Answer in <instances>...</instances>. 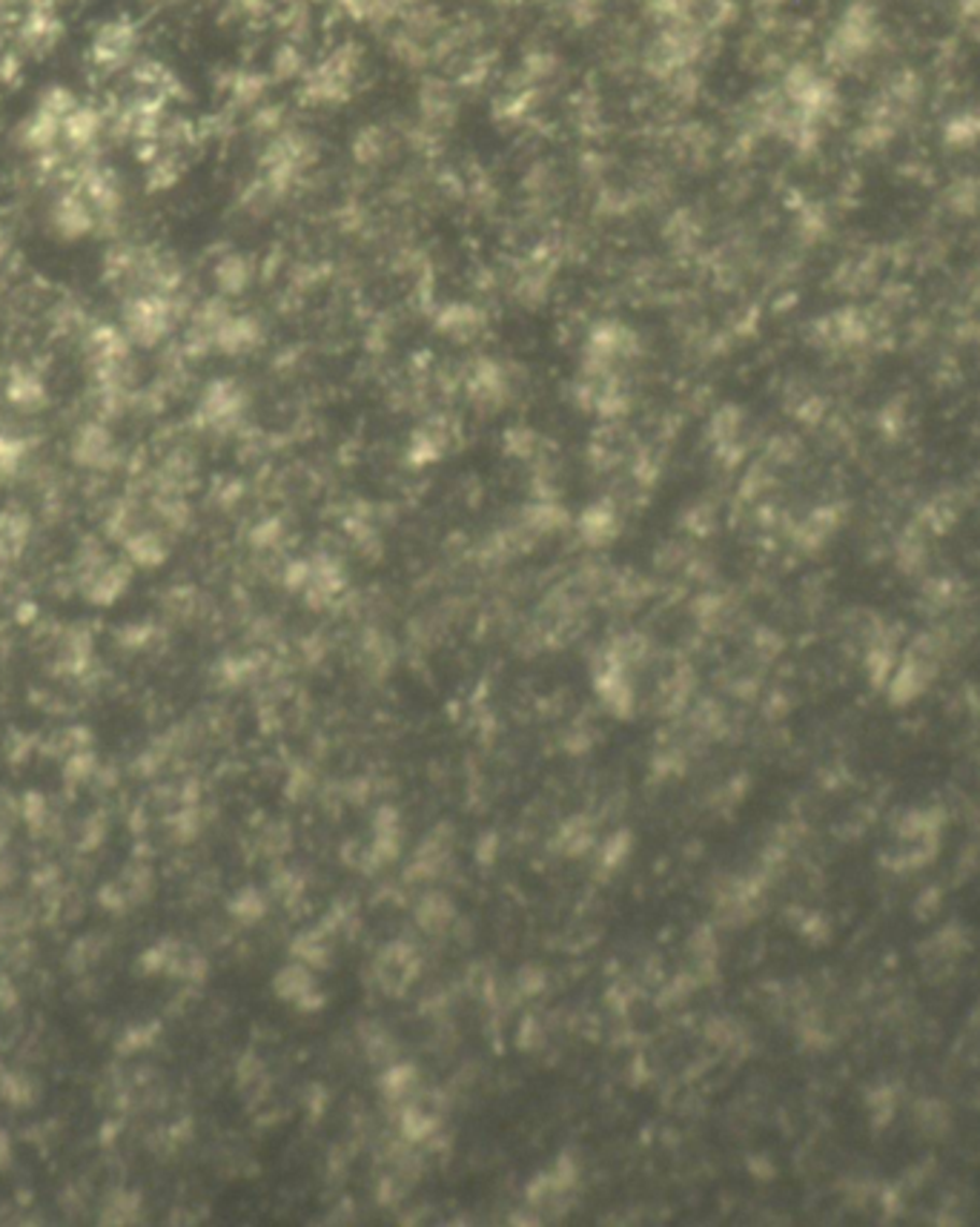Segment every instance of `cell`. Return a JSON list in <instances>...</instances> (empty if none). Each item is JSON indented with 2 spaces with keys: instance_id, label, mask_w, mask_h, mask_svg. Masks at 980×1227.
<instances>
[{
  "instance_id": "6da1fadb",
  "label": "cell",
  "mask_w": 980,
  "mask_h": 1227,
  "mask_svg": "<svg viewBox=\"0 0 980 1227\" xmlns=\"http://www.w3.org/2000/svg\"><path fill=\"white\" fill-rule=\"evenodd\" d=\"M138 50V26L129 17H110L103 20L89 43V60L101 72H118L132 67Z\"/></svg>"
},
{
  "instance_id": "7a4b0ae2",
  "label": "cell",
  "mask_w": 980,
  "mask_h": 1227,
  "mask_svg": "<svg viewBox=\"0 0 980 1227\" xmlns=\"http://www.w3.org/2000/svg\"><path fill=\"white\" fill-rule=\"evenodd\" d=\"M63 38V24L52 9H32L26 20L17 29V41H20V52L32 55V58H43L49 55Z\"/></svg>"
},
{
  "instance_id": "3957f363",
  "label": "cell",
  "mask_w": 980,
  "mask_h": 1227,
  "mask_svg": "<svg viewBox=\"0 0 980 1227\" xmlns=\"http://www.w3.org/2000/svg\"><path fill=\"white\" fill-rule=\"evenodd\" d=\"M52 227L58 230L60 239H84L86 232H93L95 227V210L86 198L75 196V193L60 196L52 207Z\"/></svg>"
},
{
  "instance_id": "277c9868",
  "label": "cell",
  "mask_w": 980,
  "mask_h": 1227,
  "mask_svg": "<svg viewBox=\"0 0 980 1227\" xmlns=\"http://www.w3.org/2000/svg\"><path fill=\"white\" fill-rule=\"evenodd\" d=\"M127 324L132 336L141 341L161 339L164 330L170 327V305L158 296H144L136 299L127 310Z\"/></svg>"
},
{
  "instance_id": "5b68a950",
  "label": "cell",
  "mask_w": 980,
  "mask_h": 1227,
  "mask_svg": "<svg viewBox=\"0 0 980 1227\" xmlns=\"http://www.w3.org/2000/svg\"><path fill=\"white\" fill-rule=\"evenodd\" d=\"M60 127H63V121L34 107V110L17 124V144L24 146V150H29V153H49L52 146H55V141H58Z\"/></svg>"
},
{
  "instance_id": "8992f818",
  "label": "cell",
  "mask_w": 980,
  "mask_h": 1227,
  "mask_svg": "<svg viewBox=\"0 0 980 1227\" xmlns=\"http://www.w3.org/2000/svg\"><path fill=\"white\" fill-rule=\"evenodd\" d=\"M103 132V112L98 107H84L77 103L75 110L69 112L60 127V136L72 150H89Z\"/></svg>"
},
{
  "instance_id": "52a82bcc",
  "label": "cell",
  "mask_w": 980,
  "mask_h": 1227,
  "mask_svg": "<svg viewBox=\"0 0 980 1227\" xmlns=\"http://www.w3.org/2000/svg\"><path fill=\"white\" fill-rule=\"evenodd\" d=\"M34 107H38V110H43V112H49V115H55V118L63 121V118H67V115H69V112H72V110H75V107H77V98H75V93L69 89V86H63V84H49V86H43L41 95H38V103H34Z\"/></svg>"
},
{
  "instance_id": "ba28073f",
  "label": "cell",
  "mask_w": 980,
  "mask_h": 1227,
  "mask_svg": "<svg viewBox=\"0 0 980 1227\" xmlns=\"http://www.w3.org/2000/svg\"><path fill=\"white\" fill-rule=\"evenodd\" d=\"M215 276H218V284H222L224 291H244V284L250 282V265L244 262V258L239 256H230L224 258L222 265L215 267Z\"/></svg>"
},
{
  "instance_id": "9c48e42d",
  "label": "cell",
  "mask_w": 980,
  "mask_h": 1227,
  "mask_svg": "<svg viewBox=\"0 0 980 1227\" xmlns=\"http://www.w3.org/2000/svg\"><path fill=\"white\" fill-rule=\"evenodd\" d=\"M17 81H24V55L3 52L0 55V86H15Z\"/></svg>"
},
{
  "instance_id": "30bf717a",
  "label": "cell",
  "mask_w": 980,
  "mask_h": 1227,
  "mask_svg": "<svg viewBox=\"0 0 980 1227\" xmlns=\"http://www.w3.org/2000/svg\"><path fill=\"white\" fill-rule=\"evenodd\" d=\"M694 6V0H649V9L663 20H680Z\"/></svg>"
},
{
  "instance_id": "8fae6325",
  "label": "cell",
  "mask_w": 980,
  "mask_h": 1227,
  "mask_svg": "<svg viewBox=\"0 0 980 1227\" xmlns=\"http://www.w3.org/2000/svg\"><path fill=\"white\" fill-rule=\"evenodd\" d=\"M9 250H12V236H9V230L0 224V262L9 256Z\"/></svg>"
},
{
  "instance_id": "7c38bea8",
  "label": "cell",
  "mask_w": 980,
  "mask_h": 1227,
  "mask_svg": "<svg viewBox=\"0 0 980 1227\" xmlns=\"http://www.w3.org/2000/svg\"><path fill=\"white\" fill-rule=\"evenodd\" d=\"M399 3H416V0H384V6H399Z\"/></svg>"
},
{
  "instance_id": "4fadbf2b",
  "label": "cell",
  "mask_w": 980,
  "mask_h": 1227,
  "mask_svg": "<svg viewBox=\"0 0 980 1227\" xmlns=\"http://www.w3.org/2000/svg\"><path fill=\"white\" fill-rule=\"evenodd\" d=\"M542 3H548V0H542Z\"/></svg>"
}]
</instances>
